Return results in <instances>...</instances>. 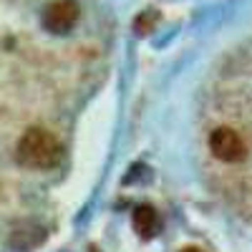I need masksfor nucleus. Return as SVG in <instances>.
Returning <instances> with one entry per match:
<instances>
[{
	"label": "nucleus",
	"instance_id": "obj_1",
	"mask_svg": "<svg viewBox=\"0 0 252 252\" xmlns=\"http://www.w3.org/2000/svg\"><path fill=\"white\" fill-rule=\"evenodd\" d=\"M15 159L26 169L46 172V169H53V166L61 164L63 146L53 131L40 129V126H31L28 131L20 134V139L15 144Z\"/></svg>",
	"mask_w": 252,
	"mask_h": 252
},
{
	"label": "nucleus",
	"instance_id": "obj_2",
	"mask_svg": "<svg viewBox=\"0 0 252 252\" xmlns=\"http://www.w3.org/2000/svg\"><path fill=\"white\" fill-rule=\"evenodd\" d=\"M78 3H73V0H53V3H48L43 8V15H40V23H43V28L53 35H63L73 31V26L78 23Z\"/></svg>",
	"mask_w": 252,
	"mask_h": 252
},
{
	"label": "nucleus",
	"instance_id": "obj_3",
	"mask_svg": "<svg viewBox=\"0 0 252 252\" xmlns=\"http://www.w3.org/2000/svg\"><path fill=\"white\" fill-rule=\"evenodd\" d=\"M209 149L224 164H237L247 157V146L242 136L235 129H227V126H220V129L209 134Z\"/></svg>",
	"mask_w": 252,
	"mask_h": 252
},
{
	"label": "nucleus",
	"instance_id": "obj_4",
	"mask_svg": "<svg viewBox=\"0 0 252 252\" xmlns=\"http://www.w3.org/2000/svg\"><path fill=\"white\" fill-rule=\"evenodd\" d=\"M46 242V229L40 227V224H18L10 237H8V247L13 252H31L35 247H40Z\"/></svg>",
	"mask_w": 252,
	"mask_h": 252
},
{
	"label": "nucleus",
	"instance_id": "obj_5",
	"mask_svg": "<svg viewBox=\"0 0 252 252\" xmlns=\"http://www.w3.org/2000/svg\"><path fill=\"white\" fill-rule=\"evenodd\" d=\"M134 229L139 237H154L159 229V215L154 212V207L141 204L134 209Z\"/></svg>",
	"mask_w": 252,
	"mask_h": 252
},
{
	"label": "nucleus",
	"instance_id": "obj_6",
	"mask_svg": "<svg viewBox=\"0 0 252 252\" xmlns=\"http://www.w3.org/2000/svg\"><path fill=\"white\" fill-rule=\"evenodd\" d=\"M157 18H159V15H157L154 10H152L149 20H146V13H144V15L139 18V23H136V31H139V35H144V33H149V31H152V26L157 23Z\"/></svg>",
	"mask_w": 252,
	"mask_h": 252
},
{
	"label": "nucleus",
	"instance_id": "obj_7",
	"mask_svg": "<svg viewBox=\"0 0 252 252\" xmlns=\"http://www.w3.org/2000/svg\"><path fill=\"white\" fill-rule=\"evenodd\" d=\"M182 252H202V250H197V247H187V250H182Z\"/></svg>",
	"mask_w": 252,
	"mask_h": 252
},
{
	"label": "nucleus",
	"instance_id": "obj_8",
	"mask_svg": "<svg viewBox=\"0 0 252 252\" xmlns=\"http://www.w3.org/2000/svg\"><path fill=\"white\" fill-rule=\"evenodd\" d=\"M91 252H96V250H91Z\"/></svg>",
	"mask_w": 252,
	"mask_h": 252
}]
</instances>
